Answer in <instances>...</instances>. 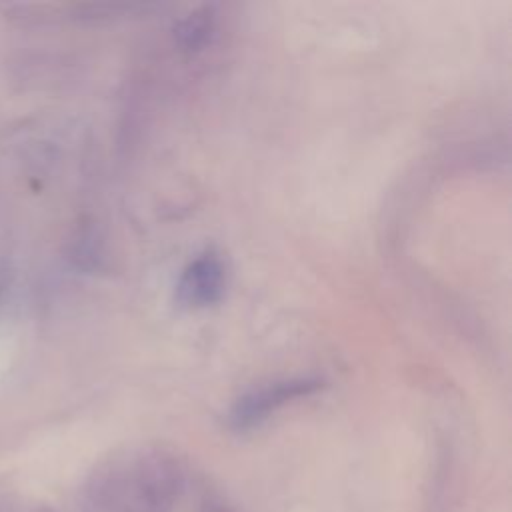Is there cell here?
<instances>
[{"label": "cell", "instance_id": "cell-1", "mask_svg": "<svg viewBox=\"0 0 512 512\" xmlns=\"http://www.w3.org/2000/svg\"><path fill=\"white\" fill-rule=\"evenodd\" d=\"M322 388V380L314 376H296L276 380L258 386L244 396H240L228 414V424L232 430H250L262 424L270 414L280 410L284 404L298 398H306Z\"/></svg>", "mask_w": 512, "mask_h": 512}, {"label": "cell", "instance_id": "cell-2", "mask_svg": "<svg viewBox=\"0 0 512 512\" xmlns=\"http://www.w3.org/2000/svg\"><path fill=\"white\" fill-rule=\"evenodd\" d=\"M226 288V264L214 250H204L192 258L180 274L176 298L186 308H206L216 304Z\"/></svg>", "mask_w": 512, "mask_h": 512}]
</instances>
